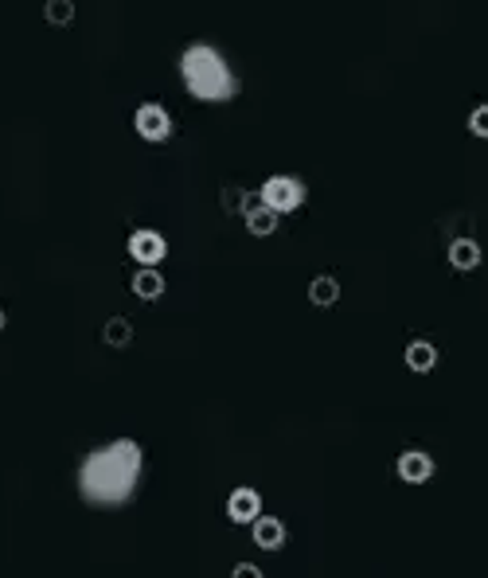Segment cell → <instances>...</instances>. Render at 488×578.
Instances as JSON below:
<instances>
[{"instance_id":"obj_1","label":"cell","mask_w":488,"mask_h":578,"mask_svg":"<svg viewBox=\"0 0 488 578\" xmlns=\"http://www.w3.org/2000/svg\"><path fill=\"white\" fill-rule=\"evenodd\" d=\"M141 473H145V450L134 438H114L82 457L78 492L94 509H117V504L134 500Z\"/></svg>"},{"instance_id":"obj_2","label":"cell","mask_w":488,"mask_h":578,"mask_svg":"<svg viewBox=\"0 0 488 578\" xmlns=\"http://www.w3.org/2000/svg\"><path fill=\"white\" fill-rule=\"evenodd\" d=\"M180 82L199 102H231L239 98V75L231 70L227 55L211 43H188L180 55Z\"/></svg>"},{"instance_id":"obj_3","label":"cell","mask_w":488,"mask_h":578,"mask_svg":"<svg viewBox=\"0 0 488 578\" xmlns=\"http://www.w3.org/2000/svg\"><path fill=\"white\" fill-rule=\"evenodd\" d=\"M258 199H262V207H270L273 216H293V211H301L305 207V199H308V184L301 180V176H290V172H273L266 184L258 188Z\"/></svg>"},{"instance_id":"obj_4","label":"cell","mask_w":488,"mask_h":578,"mask_svg":"<svg viewBox=\"0 0 488 578\" xmlns=\"http://www.w3.org/2000/svg\"><path fill=\"white\" fill-rule=\"evenodd\" d=\"M134 129H137L141 141H149V145H164V141L176 133V122L161 102H141L134 110Z\"/></svg>"},{"instance_id":"obj_5","label":"cell","mask_w":488,"mask_h":578,"mask_svg":"<svg viewBox=\"0 0 488 578\" xmlns=\"http://www.w3.org/2000/svg\"><path fill=\"white\" fill-rule=\"evenodd\" d=\"M129 258H134L137 266L157 270L164 258H169V239L152 227H137L134 234H129Z\"/></svg>"},{"instance_id":"obj_6","label":"cell","mask_w":488,"mask_h":578,"mask_svg":"<svg viewBox=\"0 0 488 578\" xmlns=\"http://www.w3.org/2000/svg\"><path fill=\"white\" fill-rule=\"evenodd\" d=\"M434 457L426 454V450H402L399 457H395V473H399V481L402 485H426V481L434 477Z\"/></svg>"},{"instance_id":"obj_7","label":"cell","mask_w":488,"mask_h":578,"mask_svg":"<svg viewBox=\"0 0 488 578\" xmlns=\"http://www.w3.org/2000/svg\"><path fill=\"white\" fill-rule=\"evenodd\" d=\"M262 516V492L254 485H239L227 497V520L231 524H254Z\"/></svg>"},{"instance_id":"obj_8","label":"cell","mask_w":488,"mask_h":578,"mask_svg":"<svg viewBox=\"0 0 488 578\" xmlns=\"http://www.w3.org/2000/svg\"><path fill=\"white\" fill-rule=\"evenodd\" d=\"M250 536H254V547L262 551H281L285 539H290V528H285L281 516H266L262 512L254 524H250Z\"/></svg>"},{"instance_id":"obj_9","label":"cell","mask_w":488,"mask_h":578,"mask_svg":"<svg viewBox=\"0 0 488 578\" xmlns=\"http://www.w3.org/2000/svg\"><path fill=\"white\" fill-rule=\"evenodd\" d=\"M437 360H442V352H437L434 340H410L407 348H402V363H407V372L414 375H430L437 368Z\"/></svg>"},{"instance_id":"obj_10","label":"cell","mask_w":488,"mask_h":578,"mask_svg":"<svg viewBox=\"0 0 488 578\" xmlns=\"http://www.w3.org/2000/svg\"><path fill=\"white\" fill-rule=\"evenodd\" d=\"M446 258H449V266H454L457 274H473V270H481L484 251H481L477 239H469V234H465V239H454V243H449Z\"/></svg>"},{"instance_id":"obj_11","label":"cell","mask_w":488,"mask_h":578,"mask_svg":"<svg viewBox=\"0 0 488 578\" xmlns=\"http://www.w3.org/2000/svg\"><path fill=\"white\" fill-rule=\"evenodd\" d=\"M129 289H134V298H141V301H161L164 289H169V278H164L161 270L137 266V274L129 278Z\"/></svg>"},{"instance_id":"obj_12","label":"cell","mask_w":488,"mask_h":578,"mask_svg":"<svg viewBox=\"0 0 488 578\" xmlns=\"http://www.w3.org/2000/svg\"><path fill=\"white\" fill-rule=\"evenodd\" d=\"M308 305L313 309H332V305L340 301V278H332V274H317L313 281H308Z\"/></svg>"},{"instance_id":"obj_13","label":"cell","mask_w":488,"mask_h":578,"mask_svg":"<svg viewBox=\"0 0 488 578\" xmlns=\"http://www.w3.org/2000/svg\"><path fill=\"white\" fill-rule=\"evenodd\" d=\"M102 344L114 352L129 348L134 344V321H129V317H110V321L102 325Z\"/></svg>"},{"instance_id":"obj_14","label":"cell","mask_w":488,"mask_h":578,"mask_svg":"<svg viewBox=\"0 0 488 578\" xmlns=\"http://www.w3.org/2000/svg\"><path fill=\"white\" fill-rule=\"evenodd\" d=\"M243 223H246V231L254 234V239H270V234L278 231V223H281V219L273 216L270 207H262V204H258L254 211H246V216H243Z\"/></svg>"},{"instance_id":"obj_15","label":"cell","mask_w":488,"mask_h":578,"mask_svg":"<svg viewBox=\"0 0 488 578\" xmlns=\"http://www.w3.org/2000/svg\"><path fill=\"white\" fill-rule=\"evenodd\" d=\"M43 20L51 23V28H70V23H75V0H47Z\"/></svg>"},{"instance_id":"obj_16","label":"cell","mask_w":488,"mask_h":578,"mask_svg":"<svg viewBox=\"0 0 488 578\" xmlns=\"http://www.w3.org/2000/svg\"><path fill=\"white\" fill-rule=\"evenodd\" d=\"M246 188H239V184H223V192H219V204H223V211L227 216H246Z\"/></svg>"},{"instance_id":"obj_17","label":"cell","mask_w":488,"mask_h":578,"mask_svg":"<svg viewBox=\"0 0 488 578\" xmlns=\"http://www.w3.org/2000/svg\"><path fill=\"white\" fill-rule=\"evenodd\" d=\"M469 133H473V137H488V106H484V102L469 114Z\"/></svg>"},{"instance_id":"obj_18","label":"cell","mask_w":488,"mask_h":578,"mask_svg":"<svg viewBox=\"0 0 488 578\" xmlns=\"http://www.w3.org/2000/svg\"><path fill=\"white\" fill-rule=\"evenodd\" d=\"M231 578H266V574H262V567H258V563H235Z\"/></svg>"},{"instance_id":"obj_19","label":"cell","mask_w":488,"mask_h":578,"mask_svg":"<svg viewBox=\"0 0 488 578\" xmlns=\"http://www.w3.org/2000/svg\"><path fill=\"white\" fill-rule=\"evenodd\" d=\"M8 328V313H5V305H0V333Z\"/></svg>"}]
</instances>
